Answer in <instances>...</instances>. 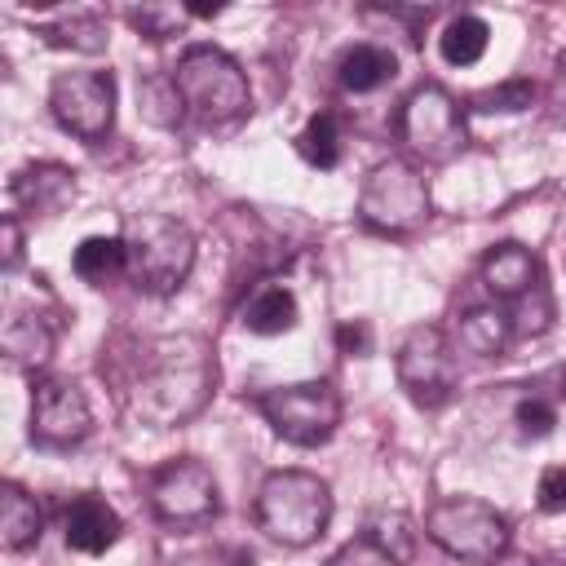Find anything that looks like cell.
Here are the masks:
<instances>
[{
    "instance_id": "4fadbf2b",
    "label": "cell",
    "mask_w": 566,
    "mask_h": 566,
    "mask_svg": "<svg viewBox=\"0 0 566 566\" xmlns=\"http://www.w3.org/2000/svg\"><path fill=\"white\" fill-rule=\"evenodd\" d=\"M88 429H93V411L84 389L62 376H40L31 389V442L49 451H66L80 447Z\"/></svg>"
},
{
    "instance_id": "9c48e42d",
    "label": "cell",
    "mask_w": 566,
    "mask_h": 566,
    "mask_svg": "<svg viewBox=\"0 0 566 566\" xmlns=\"http://www.w3.org/2000/svg\"><path fill=\"white\" fill-rule=\"evenodd\" d=\"M398 137L402 146L424 159V164H447L464 150L469 128H464V111L460 102L442 88V84H420L407 93L402 111H398Z\"/></svg>"
},
{
    "instance_id": "e0dca14e",
    "label": "cell",
    "mask_w": 566,
    "mask_h": 566,
    "mask_svg": "<svg viewBox=\"0 0 566 566\" xmlns=\"http://www.w3.org/2000/svg\"><path fill=\"white\" fill-rule=\"evenodd\" d=\"M9 195L31 212H57L75 195V172L66 164H27L22 172H13Z\"/></svg>"
},
{
    "instance_id": "8992f818",
    "label": "cell",
    "mask_w": 566,
    "mask_h": 566,
    "mask_svg": "<svg viewBox=\"0 0 566 566\" xmlns=\"http://www.w3.org/2000/svg\"><path fill=\"white\" fill-rule=\"evenodd\" d=\"M124 243H128V261H133L128 274L155 296L177 292L195 270V234L177 217L142 212L128 221Z\"/></svg>"
},
{
    "instance_id": "d6a6232c",
    "label": "cell",
    "mask_w": 566,
    "mask_h": 566,
    "mask_svg": "<svg viewBox=\"0 0 566 566\" xmlns=\"http://www.w3.org/2000/svg\"><path fill=\"white\" fill-rule=\"evenodd\" d=\"M562 394H566V371H562Z\"/></svg>"
},
{
    "instance_id": "ac0fdd59",
    "label": "cell",
    "mask_w": 566,
    "mask_h": 566,
    "mask_svg": "<svg viewBox=\"0 0 566 566\" xmlns=\"http://www.w3.org/2000/svg\"><path fill=\"white\" fill-rule=\"evenodd\" d=\"M513 323L500 305H469L460 318H455V345L464 354H478V358H500L509 345H513Z\"/></svg>"
},
{
    "instance_id": "4dcf8cb0",
    "label": "cell",
    "mask_w": 566,
    "mask_h": 566,
    "mask_svg": "<svg viewBox=\"0 0 566 566\" xmlns=\"http://www.w3.org/2000/svg\"><path fill=\"white\" fill-rule=\"evenodd\" d=\"M18 261H22V226L9 212L4 217V270H18Z\"/></svg>"
},
{
    "instance_id": "2e32d148",
    "label": "cell",
    "mask_w": 566,
    "mask_h": 566,
    "mask_svg": "<svg viewBox=\"0 0 566 566\" xmlns=\"http://www.w3.org/2000/svg\"><path fill=\"white\" fill-rule=\"evenodd\" d=\"M4 358L13 367H44L53 358V345H57V327L40 314V310H13L9 323H4Z\"/></svg>"
},
{
    "instance_id": "f1b7e54d",
    "label": "cell",
    "mask_w": 566,
    "mask_h": 566,
    "mask_svg": "<svg viewBox=\"0 0 566 566\" xmlns=\"http://www.w3.org/2000/svg\"><path fill=\"white\" fill-rule=\"evenodd\" d=\"M535 504H539L544 513H566V464H553V469L539 473Z\"/></svg>"
},
{
    "instance_id": "4316f807",
    "label": "cell",
    "mask_w": 566,
    "mask_h": 566,
    "mask_svg": "<svg viewBox=\"0 0 566 566\" xmlns=\"http://www.w3.org/2000/svg\"><path fill=\"white\" fill-rule=\"evenodd\" d=\"M531 102H535V84L531 80H509V84L473 93V111H526Z\"/></svg>"
},
{
    "instance_id": "ba28073f",
    "label": "cell",
    "mask_w": 566,
    "mask_h": 566,
    "mask_svg": "<svg viewBox=\"0 0 566 566\" xmlns=\"http://www.w3.org/2000/svg\"><path fill=\"white\" fill-rule=\"evenodd\" d=\"M252 407L292 447H323L340 424V394L327 380H301V385L265 389L252 398Z\"/></svg>"
},
{
    "instance_id": "603a6c76",
    "label": "cell",
    "mask_w": 566,
    "mask_h": 566,
    "mask_svg": "<svg viewBox=\"0 0 566 566\" xmlns=\"http://www.w3.org/2000/svg\"><path fill=\"white\" fill-rule=\"evenodd\" d=\"M40 35L57 49H75V53H102L111 44V31H106V18L102 13H71V18H57L49 27H40Z\"/></svg>"
},
{
    "instance_id": "cb8c5ba5",
    "label": "cell",
    "mask_w": 566,
    "mask_h": 566,
    "mask_svg": "<svg viewBox=\"0 0 566 566\" xmlns=\"http://www.w3.org/2000/svg\"><path fill=\"white\" fill-rule=\"evenodd\" d=\"M486 40H491V27L478 18V13H460L442 27L438 35V49L451 66H473L482 53H486Z\"/></svg>"
},
{
    "instance_id": "d6986e66",
    "label": "cell",
    "mask_w": 566,
    "mask_h": 566,
    "mask_svg": "<svg viewBox=\"0 0 566 566\" xmlns=\"http://www.w3.org/2000/svg\"><path fill=\"white\" fill-rule=\"evenodd\" d=\"M44 531V509L35 504V495H27L18 482L0 486V544L9 553H27L31 544H40Z\"/></svg>"
},
{
    "instance_id": "ffe728a7",
    "label": "cell",
    "mask_w": 566,
    "mask_h": 566,
    "mask_svg": "<svg viewBox=\"0 0 566 566\" xmlns=\"http://www.w3.org/2000/svg\"><path fill=\"white\" fill-rule=\"evenodd\" d=\"M394 75H398V57L385 44H354V49H345V57L336 66V80L345 93H376Z\"/></svg>"
},
{
    "instance_id": "44dd1931",
    "label": "cell",
    "mask_w": 566,
    "mask_h": 566,
    "mask_svg": "<svg viewBox=\"0 0 566 566\" xmlns=\"http://www.w3.org/2000/svg\"><path fill=\"white\" fill-rule=\"evenodd\" d=\"M71 270H75L84 283H93V287H102V283H111V279H119V274H128L133 261H128L124 234H88V239L75 248Z\"/></svg>"
},
{
    "instance_id": "f546056e",
    "label": "cell",
    "mask_w": 566,
    "mask_h": 566,
    "mask_svg": "<svg viewBox=\"0 0 566 566\" xmlns=\"http://www.w3.org/2000/svg\"><path fill=\"white\" fill-rule=\"evenodd\" d=\"M336 345H340L345 354H371V332H367V323H345V327H336Z\"/></svg>"
},
{
    "instance_id": "7c38bea8",
    "label": "cell",
    "mask_w": 566,
    "mask_h": 566,
    "mask_svg": "<svg viewBox=\"0 0 566 566\" xmlns=\"http://www.w3.org/2000/svg\"><path fill=\"white\" fill-rule=\"evenodd\" d=\"M49 111L71 137L102 142L115 124V75L111 71H62V75H53Z\"/></svg>"
},
{
    "instance_id": "484cf974",
    "label": "cell",
    "mask_w": 566,
    "mask_h": 566,
    "mask_svg": "<svg viewBox=\"0 0 566 566\" xmlns=\"http://www.w3.org/2000/svg\"><path fill=\"white\" fill-rule=\"evenodd\" d=\"M186 13H190V9H172V4H142V9H128L124 18H128V27H133V31H142L146 40H168V35H177V31H181Z\"/></svg>"
},
{
    "instance_id": "9a60e30c",
    "label": "cell",
    "mask_w": 566,
    "mask_h": 566,
    "mask_svg": "<svg viewBox=\"0 0 566 566\" xmlns=\"http://www.w3.org/2000/svg\"><path fill=\"white\" fill-rule=\"evenodd\" d=\"M62 535H66V548H75V553H84V557H97V553L115 548V539L124 535V522H119V513H115L102 495L84 491V495H75V500L66 504V513H62Z\"/></svg>"
},
{
    "instance_id": "5bb4252c",
    "label": "cell",
    "mask_w": 566,
    "mask_h": 566,
    "mask_svg": "<svg viewBox=\"0 0 566 566\" xmlns=\"http://www.w3.org/2000/svg\"><path fill=\"white\" fill-rule=\"evenodd\" d=\"M411 522L407 517H380V522H371L367 531H358L354 539H345L332 557H327V566H402L407 557H411Z\"/></svg>"
},
{
    "instance_id": "6da1fadb",
    "label": "cell",
    "mask_w": 566,
    "mask_h": 566,
    "mask_svg": "<svg viewBox=\"0 0 566 566\" xmlns=\"http://www.w3.org/2000/svg\"><path fill=\"white\" fill-rule=\"evenodd\" d=\"M217 385V358L203 336H159L133 376V416L168 429L203 411Z\"/></svg>"
},
{
    "instance_id": "8fae6325",
    "label": "cell",
    "mask_w": 566,
    "mask_h": 566,
    "mask_svg": "<svg viewBox=\"0 0 566 566\" xmlns=\"http://www.w3.org/2000/svg\"><path fill=\"white\" fill-rule=\"evenodd\" d=\"M146 500H150L155 517L168 526H199V522H212L221 509L217 478L195 455L164 460L159 469H150L146 473Z\"/></svg>"
},
{
    "instance_id": "5b68a950",
    "label": "cell",
    "mask_w": 566,
    "mask_h": 566,
    "mask_svg": "<svg viewBox=\"0 0 566 566\" xmlns=\"http://www.w3.org/2000/svg\"><path fill=\"white\" fill-rule=\"evenodd\" d=\"M424 535L455 562H469V566H491L504 557L513 531H509V517L486 504V500H473V495H447L438 504H429L424 513Z\"/></svg>"
},
{
    "instance_id": "7a4b0ae2",
    "label": "cell",
    "mask_w": 566,
    "mask_h": 566,
    "mask_svg": "<svg viewBox=\"0 0 566 566\" xmlns=\"http://www.w3.org/2000/svg\"><path fill=\"white\" fill-rule=\"evenodd\" d=\"M332 522V486L318 473L305 469H279L256 491V526L283 544L305 548L314 544Z\"/></svg>"
},
{
    "instance_id": "30bf717a",
    "label": "cell",
    "mask_w": 566,
    "mask_h": 566,
    "mask_svg": "<svg viewBox=\"0 0 566 566\" xmlns=\"http://www.w3.org/2000/svg\"><path fill=\"white\" fill-rule=\"evenodd\" d=\"M394 371H398V385L402 394L424 407V411H438L451 402V394L460 389V363H455V345L447 340L442 327L433 323H420L402 336L398 345V358H394Z\"/></svg>"
},
{
    "instance_id": "83f0119b",
    "label": "cell",
    "mask_w": 566,
    "mask_h": 566,
    "mask_svg": "<svg viewBox=\"0 0 566 566\" xmlns=\"http://www.w3.org/2000/svg\"><path fill=\"white\" fill-rule=\"evenodd\" d=\"M513 420H517L522 438H544V433H553L557 411H553V402H544V398H522L517 411H513Z\"/></svg>"
},
{
    "instance_id": "1f68e13d",
    "label": "cell",
    "mask_w": 566,
    "mask_h": 566,
    "mask_svg": "<svg viewBox=\"0 0 566 566\" xmlns=\"http://www.w3.org/2000/svg\"><path fill=\"white\" fill-rule=\"evenodd\" d=\"M531 566H566V562H557V557H539V562H531Z\"/></svg>"
},
{
    "instance_id": "52a82bcc",
    "label": "cell",
    "mask_w": 566,
    "mask_h": 566,
    "mask_svg": "<svg viewBox=\"0 0 566 566\" xmlns=\"http://www.w3.org/2000/svg\"><path fill=\"white\" fill-rule=\"evenodd\" d=\"M358 221L389 239L416 234L429 221V186H424L420 168L407 159L376 164L358 190Z\"/></svg>"
},
{
    "instance_id": "7402d4cb",
    "label": "cell",
    "mask_w": 566,
    "mask_h": 566,
    "mask_svg": "<svg viewBox=\"0 0 566 566\" xmlns=\"http://www.w3.org/2000/svg\"><path fill=\"white\" fill-rule=\"evenodd\" d=\"M301 318L296 310V296L283 287V283H265L248 305H243V327L256 332V336H283L292 332Z\"/></svg>"
},
{
    "instance_id": "d4e9b609",
    "label": "cell",
    "mask_w": 566,
    "mask_h": 566,
    "mask_svg": "<svg viewBox=\"0 0 566 566\" xmlns=\"http://www.w3.org/2000/svg\"><path fill=\"white\" fill-rule=\"evenodd\" d=\"M296 150L314 168H336L340 164V124H336V115L332 111L310 115V124L296 133Z\"/></svg>"
},
{
    "instance_id": "3957f363",
    "label": "cell",
    "mask_w": 566,
    "mask_h": 566,
    "mask_svg": "<svg viewBox=\"0 0 566 566\" xmlns=\"http://www.w3.org/2000/svg\"><path fill=\"white\" fill-rule=\"evenodd\" d=\"M172 88L181 106L203 124H230L252 106L243 66L217 44H190L172 66Z\"/></svg>"
},
{
    "instance_id": "277c9868",
    "label": "cell",
    "mask_w": 566,
    "mask_h": 566,
    "mask_svg": "<svg viewBox=\"0 0 566 566\" xmlns=\"http://www.w3.org/2000/svg\"><path fill=\"white\" fill-rule=\"evenodd\" d=\"M482 287L500 301V310L513 323V336H539L553 323V296L544 283V265L531 248L522 243H495L482 265Z\"/></svg>"
}]
</instances>
